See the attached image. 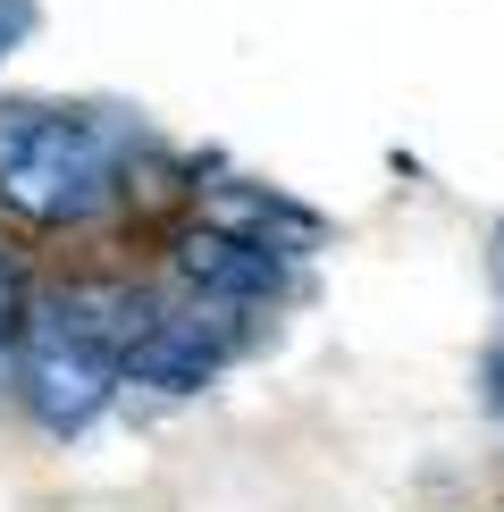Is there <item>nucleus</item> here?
<instances>
[{
	"mask_svg": "<svg viewBox=\"0 0 504 512\" xmlns=\"http://www.w3.org/2000/svg\"><path fill=\"white\" fill-rule=\"evenodd\" d=\"M152 303H126L118 286H76L26 311V345H17V395L51 437H76L101 420V403L126 378V336L143 328Z\"/></svg>",
	"mask_w": 504,
	"mask_h": 512,
	"instance_id": "nucleus-1",
	"label": "nucleus"
},
{
	"mask_svg": "<svg viewBox=\"0 0 504 512\" xmlns=\"http://www.w3.org/2000/svg\"><path fill=\"white\" fill-rule=\"evenodd\" d=\"M26 319V286H17V269H9V252H0V336Z\"/></svg>",
	"mask_w": 504,
	"mask_h": 512,
	"instance_id": "nucleus-7",
	"label": "nucleus"
},
{
	"mask_svg": "<svg viewBox=\"0 0 504 512\" xmlns=\"http://www.w3.org/2000/svg\"><path fill=\"white\" fill-rule=\"evenodd\" d=\"M0 378H9V361H0Z\"/></svg>",
	"mask_w": 504,
	"mask_h": 512,
	"instance_id": "nucleus-10",
	"label": "nucleus"
},
{
	"mask_svg": "<svg viewBox=\"0 0 504 512\" xmlns=\"http://www.w3.org/2000/svg\"><path fill=\"white\" fill-rule=\"evenodd\" d=\"M488 277H496V294H504V227H496V244H488Z\"/></svg>",
	"mask_w": 504,
	"mask_h": 512,
	"instance_id": "nucleus-9",
	"label": "nucleus"
},
{
	"mask_svg": "<svg viewBox=\"0 0 504 512\" xmlns=\"http://www.w3.org/2000/svg\"><path fill=\"white\" fill-rule=\"evenodd\" d=\"M236 353V328L227 311L210 303H177V311H143V328L126 336V378L135 387H160V395H194L227 370Z\"/></svg>",
	"mask_w": 504,
	"mask_h": 512,
	"instance_id": "nucleus-3",
	"label": "nucleus"
},
{
	"mask_svg": "<svg viewBox=\"0 0 504 512\" xmlns=\"http://www.w3.org/2000/svg\"><path fill=\"white\" fill-rule=\"evenodd\" d=\"M202 227H219V236H244V244H261V252H311L320 244V219H311L303 202H286V194H269V185H244V177H219V185H202Z\"/></svg>",
	"mask_w": 504,
	"mask_h": 512,
	"instance_id": "nucleus-5",
	"label": "nucleus"
},
{
	"mask_svg": "<svg viewBox=\"0 0 504 512\" xmlns=\"http://www.w3.org/2000/svg\"><path fill=\"white\" fill-rule=\"evenodd\" d=\"M177 286L194 294L210 311H252V303H278L286 294V261L244 236H219V227H194V236H177Z\"/></svg>",
	"mask_w": 504,
	"mask_h": 512,
	"instance_id": "nucleus-4",
	"label": "nucleus"
},
{
	"mask_svg": "<svg viewBox=\"0 0 504 512\" xmlns=\"http://www.w3.org/2000/svg\"><path fill=\"white\" fill-rule=\"evenodd\" d=\"M26 34H34V0H0V59H9Z\"/></svg>",
	"mask_w": 504,
	"mask_h": 512,
	"instance_id": "nucleus-6",
	"label": "nucleus"
},
{
	"mask_svg": "<svg viewBox=\"0 0 504 512\" xmlns=\"http://www.w3.org/2000/svg\"><path fill=\"white\" fill-rule=\"evenodd\" d=\"M118 135L59 101H0V202L34 227H84L118 202Z\"/></svg>",
	"mask_w": 504,
	"mask_h": 512,
	"instance_id": "nucleus-2",
	"label": "nucleus"
},
{
	"mask_svg": "<svg viewBox=\"0 0 504 512\" xmlns=\"http://www.w3.org/2000/svg\"><path fill=\"white\" fill-rule=\"evenodd\" d=\"M488 395H496V412H504V345L488 353Z\"/></svg>",
	"mask_w": 504,
	"mask_h": 512,
	"instance_id": "nucleus-8",
	"label": "nucleus"
}]
</instances>
